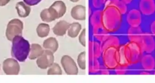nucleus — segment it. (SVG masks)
<instances>
[{"label":"nucleus","instance_id":"1","mask_svg":"<svg viewBox=\"0 0 155 83\" xmlns=\"http://www.w3.org/2000/svg\"><path fill=\"white\" fill-rule=\"evenodd\" d=\"M12 42V56L19 61L23 62L27 59L30 53L31 45L29 42L22 35H17Z\"/></svg>","mask_w":155,"mask_h":83},{"label":"nucleus","instance_id":"2","mask_svg":"<svg viewBox=\"0 0 155 83\" xmlns=\"http://www.w3.org/2000/svg\"><path fill=\"white\" fill-rule=\"evenodd\" d=\"M23 27L22 22L19 19H12L10 21L5 32V35L8 40L12 42L15 36L22 35Z\"/></svg>","mask_w":155,"mask_h":83},{"label":"nucleus","instance_id":"3","mask_svg":"<svg viewBox=\"0 0 155 83\" xmlns=\"http://www.w3.org/2000/svg\"><path fill=\"white\" fill-rule=\"evenodd\" d=\"M61 66L64 73L68 75H78L79 68L74 59L68 55L62 56L61 60Z\"/></svg>","mask_w":155,"mask_h":83},{"label":"nucleus","instance_id":"4","mask_svg":"<svg viewBox=\"0 0 155 83\" xmlns=\"http://www.w3.org/2000/svg\"><path fill=\"white\" fill-rule=\"evenodd\" d=\"M54 62V53L45 50L43 54L36 59V65L40 69L47 70Z\"/></svg>","mask_w":155,"mask_h":83},{"label":"nucleus","instance_id":"5","mask_svg":"<svg viewBox=\"0 0 155 83\" xmlns=\"http://www.w3.org/2000/svg\"><path fill=\"white\" fill-rule=\"evenodd\" d=\"M54 20L60 19L64 16L67 11V6L62 1H56L48 8Z\"/></svg>","mask_w":155,"mask_h":83},{"label":"nucleus","instance_id":"6","mask_svg":"<svg viewBox=\"0 0 155 83\" xmlns=\"http://www.w3.org/2000/svg\"><path fill=\"white\" fill-rule=\"evenodd\" d=\"M3 70L7 75H18L20 71V66L16 60L8 58L4 61Z\"/></svg>","mask_w":155,"mask_h":83},{"label":"nucleus","instance_id":"7","mask_svg":"<svg viewBox=\"0 0 155 83\" xmlns=\"http://www.w3.org/2000/svg\"><path fill=\"white\" fill-rule=\"evenodd\" d=\"M127 45L131 54V64L137 63L140 61L144 51L141 43L137 42H131Z\"/></svg>","mask_w":155,"mask_h":83},{"label":"nucleus","instance_id":"8","mask_svg":"<svg viewBox=\"0 0 155 83\" xmlns=\"http://www.w3.org/2000/svg\"><path fill=\"white\" fill-rule=\"evenodd\" d=\"M140 43L144 51L150 53L155 49V41L153 37L149 33H143Z\"/></svg>","mask_w":155,"mask_h":83},{"label":"nucleus","instance_id":"9","mask_svg":"<svg viewBox=\"0 0 155 83\" xmlns=\"http://www.w3.org/2000/svg\"><path fill=\"white\" fill-rule=\"evenodd\" d=\"M71 15L73 19L76 21H84L86 18V8L82 5H77L72 8Z\"/></svg>","mask_w":155,"mask_h":83},{"label":"nucleus","instance_id":"10","mask_svg":"<svg viewBox=\"0 0 155 83\" xmlns=\"http://www.w3.org/2000/svg\"><path fill=\"white\" fill-rule=\"evenodd\" d=\"M70 23L65 20H61L57 22L52 28V32L57 36H63L67 34Z\"/></svg>","mask_w":155,"mask_h":83},{"label":"nucleus","instance_id":"11","mask_svg":"<svg viewBox=\"0 0 155 83\" xmlns=\"http://www.w3.org/2000/svg\"><path fill=\"white\" fill-rule=\"evenodd\" d=\"M140 11L145 15H149L155 12V2L154 0H141L139 4Z\"/></svg>","mask_w":155,"mask_h":83},{"label":"nucleus","instance_id":"12","mask_svg":"<svg viewBox=\"0 0 155 83\" xmlns=\"http://www.w3.org/2000/svg\"><path fill=\"white\" fill-rule=\"evenodd\" d=\"M127 21L131 26H139L142 23L141 13L137 9L131 10L127 15Z\"/></svg>","mask_w":155,"mask_h":83},{"label":"nucleus","instance_id":"13","mask_svg":"<svg viewBox=\"0 0 155 83\" xmlns=\"http://www.w3.org/2000/svg\"><path fill=\"white\" fill-rule=\"evenodd\" d=\"M43 47L44 50L51 51L54 54L59 49V42L55 37H48L44 41Z\"/></svg>","mask_w":155,"mask_h":83},{"label":"nucleus","instance_id":"14","mask_svg":"<svg viewBox=\"0 0 155 83\" xmlns=\"http://www.w3.org/2000/svg\"><path fill=\"white\" fill-rule=\"evenodd\" d=\"M44 51L43 46H41L39 44H32L30 47L28 57L31 60H36L43 54Z\"/></svg>","mask_w":155,"mask_h":83},{"label":"nucleus","instance_id":"15","mask_svg":"<svg viewBox=\"0 0 155 83\" xmlns=\"http://www.w3.org/2000/svg\"><path fill=\"white\" fill-rule=\"evenodd\" d=\"M143 32L140 26H131L128 31V37L131 42H140Z\"/></svg>","mask_w":155,"mask_h":83},{"label":"nucleus","instance_id":"16","mask_svg":"<svg viewBox=\"0 0 155 83\" xmlns=\"http://www.w3.org/2000/svg\"><path fill=\"white\" fill-rule=\"evenodd\" d=\"M141 63L143 68L147 71H152L155 67L154 58L151 55H146L142 57Z\"/></svg>","mask_w":155,"mask_h":83},{"label":"nucleus","instance_id":"17","mask_svg":"<svg viewBox=\"0 0 155 83\" xmlns=\"http://www.w3.org/2000/svg\"><path fill=\"white\" fill-rule=\"evenodd\" d=\"M15 9L17 10L19 16L22 18H25L29 16L31 12L30 6L23 2L17 3L15 5Z\"/></svg>","mask_w":155,"mask_h":83},{"label":"nucleus","instance_id":"18","mask_svg":"<svg viewBox=\"0 0 155 83\" xmlns=\"http://www.w3.org/2000/svg\"><path fill=\"white\" fill-rule=\"evenodd\" d=\"M82 29V25L78 22H74L70 23L67 31V35L70 38H76L79 35Z\"/></svg>","mask_w":155,"mask_h":83},{"label":"nucleus","instance_id":"19","mask_svg":"<svg viewBox=\"0 0 155 83\" xmlns=\"http://www.w3.org/2000/svg\"><path fill=\"white\" fill-rule=\"evenodd\" d=\"M36 32L38 37L41 38H45L50 34L51 27L48 23H41L37 26Z\"/></svg>","mask_w":155,"mask_h":83},{"label":"nucleus","instance_id":"20","mask_svg":"<svg viewBox=\"0 0 155 83\" xmlns=\"http://www.w3.org/2000/svg\"><path fill=\"white\" fill-rule=\"evenodd\" d=\"M121 63L124 65L131 64V54L130 50L127 45L124 46L121 50Z\"/></svg>","mask_w":155,"mask_h":83},{"label":"nucleus","instance_id":"21","mask_svg":"<svg viewBox=\"0 0 155 83\" xmlns=\"http://www.w3.org/2000/svg\"><path fill=\"white\" fill-rule=\"evenodd\" d=\"M62 74V68L61 66L57 63H54L47 69V75H61Z\"/></svg>","mask_w":155,"mask_h":83},{"label":"nucleus","instance_id":"22","mask_svg":"<svg viewBox=\"0 0 155 83\" xmlns=\"http://www.w3.org/2000/svg\"><path fill=\"white\" fill-rule=\"evenodd\" d=\"M86 52L85 51L81 52L78 55L77 63L78 68L82 71L86 69Z\"/></svg>","mask_w":155,"mask_h":83},{"label":"nucleus","instance_id":"23","mask_svg":"<svg viewBox=\"0 0 155 83\" xmlns=\"http://www.w3.org/2000/svg\"><path fill=\"white\" fill-rule=\"evenodd\" d=\"M41 20L44 22L49 23L55 21L52 16L48 8L44 9L40 13Z\"/></svg>","mask_w":155,"mask_h":83},{"label":"nucleus","instance_id":"24","mask_svg":"<svg viewBox=\"0 0 155 83\" xmlns=\"http://www.w3.org/2000/svg\"><path fill=\"white\" fill-rule=\"evenodd\" d=\"M86 29L84 28L78 36V42L83 47L86 46Z\"/></svg>","mask_w":155,"mask_h":83},{"label":"nucleus","instance_id":"25","mask_svg":"<svg viewBox=\"0 0 155 83\" xmlns=\"http://www.w3.org/2000/svg\"><path fill=\"white\" fill-rule=\"evenodd\" d=\"M24 2L29 6H33L38 4L42 0H23Z\"/></svg>","mask_w":155,"mask_h":83},{"label":"nucleus","instance_id":"26","mask_svg":"<svg viewBox=\"0 0 155 83\" xmlns=\"http://www.w3.org/2000/svg\"><path fill=\"white\" fill-rule=\"evenodd\" d=\"M118 7H119L120 12L124 14L126 12L127 8V6H126L124 3L121 2H119L118 4Z\"/></svg>","mask_w":155,"mask_h":83},{"label":"nucleus","instance_id":"27","mask_svg":"<svg viewBox=\"0 0 155 83\" xmlns=\"http://www.w3.org/2000/svg\"><path fill=\"white\" fill-rule=\"evenodd\" d=\"M11 0H0V6H3L7 5Z\"/></svg>","mask_w":155,"mask_h":83},{"label":"nucleus","instance_id":"28","mask_svg":"<svg viewBox=\"0 0 155 83\" xmlns=\"http://www.w3.org/2000/svg\"><path fill=\"white\" fill-rule=\"evenodd\" d=\"M151 30L153 34L155 36V21L151 24Z\"/></svg>","mask_w":155,"mask_h":83},{"label":"nucleus","instance_id":"29","mask_svg":"<svg viewBox=\"0 0 155 83\" xmlns=\"http://www.w3.org/2000/svg\"><path fill=\"white\" fill-rule=\"evenodd\" d=\"M123 1L124 3L129 4L130 3H131L133 0H123Z\"/></svg>","mask_w":155,"mask_h":83},{"label":"nucleus","instance_id":"30","mask_svg":"<svg viewBox=\"0 0 155 83\" xmlns=\"http://www.w3.org/2000/svg\"><path fill=\"white\" fill-rule=\"evenodd\" d=\"M140 75H149L150 74L149 73L147 72H142L141 73Z\"/></svg>","mask_w":155,"mask_h":83},{"label":"nucleus","instance_id":"31","mask_svg":"<svg viewBox=\"0 0 155 83\" xmlns=\"http://www.w3.org/2000/svg\"><path fill=\"white\" fill-rule=\"evenodd\" d=\"M70 1H71V2H72L76 3L79 2L80 0H70Z\"/></svg>","mask_w":155,"mask_h":83},{"label":"nucleus","instance_id":"32","mask_svg":"<svg viewBox=\"0 0 155 83\" xmlns=\"http://www.w3.org/2000/svg\"><path fill=\"white\" fill-rule=\"evenodd\" d=\"M0 70H1V65H0Z\"/></svg>","mask_w":155,"mask_h":83},{"label":"nucleus","instance_id":"33","mask_svg":"<svg viewBox=\"0 0 155 83\" xmlns=\"http://www.w3.org/2000/svg\"></svg>","mask_w":155,"mask_h":83}]
</instances>
